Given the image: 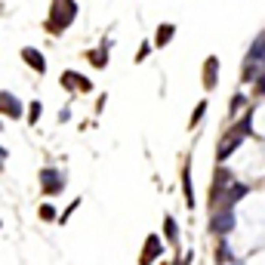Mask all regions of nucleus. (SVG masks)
<instances>
[{"mask_svg": "<svg viewBox=\"0 0 265 265\" xmlns=\"http://www.w3.org/2000/svg\"><path fill=\"white\" fill-rule=\"evenodd\" d=\"M167 235H170V237H176V225H173V219H167Z\"/></svg>", "mask_w": 265, "mask_h": 265, "instance_id": "nucleus-5", "label": "nucleus"}, {"mask_svg": "<svg viewBox=\"0 0 265 265\" xmlns=\"http://www.w3.org/2000/svg\"><path fill=\"white\" fill-rule=\"evenodd\" d=\"M157 253V237H148V253H145V262H151Z\"/></svg>", "mask_w": 265, "mask_h": 265, "instance_id": "nucleus-3", "label": "nucleus"}, {"mask_svg": "<svg viewBox=\"0 0 265 265\" xmlns=\"http://www.w3.org/2000/svg\"><path fill=\"white\" fill-rule=\"evenodd\" d=\"M43 176H47V179H43V185H47L50 191H56V188H59V179H53L56 173H43Z\"/></svg>", "mask_w": 265, "mask_h": 265, "instance_id": "nucleus-4", "label": "nucleus"}, {"mask_svg": "<svg viewBox=\"0 0 265 265\" xmlns=\"http://www.w3.org/2000/svg\"><path fill=\"white\" fill-rule=\"evenodd\" d=\"M228 228H232V213H225V216L216 219V232H228Z\"/></svg>", "mask_w": 265, "mask_h": 265, "instance_id": "nucleus-1", "label": "nucleus"}, {"mask_svg": "<svg viewBox=\"0 0 265 265\" xmlns=\"http://www.w3.org/2000/svg\"><path fill=\"white\" fill-rule=\"evenodd\" d=\"M3 102H6V114H19L22 108H19V102L13 99V96H3Z\"/></svg>", "mask_w": 265, "mask_h": 265, "instance_id": "nucleus-2", "label": "nucleus"}]
</instances>
